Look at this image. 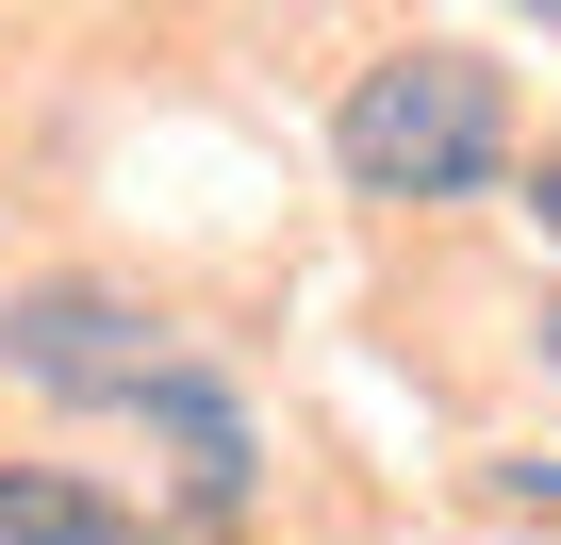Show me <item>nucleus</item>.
I'll use <instances>...</instances> for the list:
<instances>
[{
    "label": "nucleus",
    "instance_id": "nucleus-1",
    "mask_svg": "<svg viewBox=\"0 0 561 545\" xmlns=\"http://www.w3.org/2000/svg\"><path fill=\"white\" fill-rule=\"evenodd\" d=\"M331 149H347L364 198H479V182L512 166V100H495V67H479L462 34H413V50H380V67L347 83Z\"/></svg>",
    "mask_w": 561,
    "mask_h": 545
},
{
    "label": "nucleus",
    "instance_id": "nucleus-2",
    "mask_svg": "<svg viewBox=\"0 0 561 545\" xmlns=\"http://www.w3.org/2000/svg\"><path fill=\"white\" fill-rule=\"evenodd\" d=\"M165 315L116 298V282H34L18 315H0V381H34V397H83V413H133L165 381Z\"/></svg>",
    "mask_w": 561,
    "mask_h": 545
},
{
    "label": "nucleus",
    "instance_id": "nucleus-3",
    "mask_svg": "<svg viewBox=\"0 0 561 545\" xmlns=\"http://www.w3.org/2000/svg\"><path fill=\"white\" fill-rule=\"evenodd\" d=\"M0 545H149V512H116L67 463H0Z\"/></svg>",
    "mask_w": 561,
    "mask_h": 545
},
{
    "label": "nucleus",
    "instance_id": "nucleus-4",
    "mask_svg": "<svg viewBox=\"0 0 561 545\" xmlns=\"http://www.w3.org/2000/svg\"><path fill=\"white\" fill-rule=\"evenodd\" d=\"M528 198H545V231H561V166H545V182H528Z\"/></svg>",
    "mask_w": 561,
    "mask_h": 545
},
{
    "label": "nucleus",
    "instance_id": "nucleus-5",
    "mask_svg": "<svg viewBox=\"0 0 561 545\" xmlns=\"http://www.w3.org/2000/svg\"><path fill=\"white\" fill-rule=\"evenodd\" d=\"M545 364H561V298H545Z\"/></svg>",
    "mask_w": 561,
    "mask_h": 545
}]
</instances>
